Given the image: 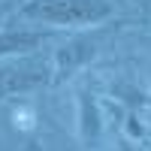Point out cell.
Returning <instances> with one entry per match:
<instances>
[{
    "instance_id": "6da1fadb",
    "label": "cell",
    "mask_w": 151,
    "mask_h": 151,
    "mask_svg": "<svg viewBox=\"0 0 151 151\" xmlns=\"http://www.w3.org/2000/svg\"><path fill=\"white\" fill-rule=\"evenodd\" d=\"M18 15L64 30L97 27L115 15V3L112 0H24Z\"/></svg>"
},
{
    "instance_id": "7a4b0ae2",
    "label": "cell",
    "mask_w": 151,
    "mask_h": 151,
    "mask_svg": "<svg viewBox=\"0 0 151 151\" xmlns=\"http://www.w3.org/2000/svg\"><path fill=\"white\" fill-rule=\"evenodd\" d=\"M52 79H55V70H52L48 60L24 55V58L15 60V64H6L0 70V100L3 97H21L27 91L45 88Z\"/></svg>"
},
{
    "instance_id": "3957f363",
    "label": "cell",
    "mask_w": 151,
    "mask_h": 151,
    "mask_svg": "<svg viewBox=\"0 0 151 151\" xmlns=\"http://www.w3.org/2000/svg\"><path fill=\"white\" fill-rule=\"evenodd\" d=\"M106 133V118H103V106L94 94L91 85H79L76 88V136L79 142L91 151L103 142Z\"/></svg>"
},
{
    "instance_id": "277c9868",
    "label": "cell",
    "mask_w": 151,
    "mask_h": 151,
    "mask_svg": "<svg viewBox=\"0 0 151 151\" xmlns=\"http://www.w3.org/2000/svg\"><path fill=\"white\" fill-rule=\"evenodd\" d=\"M94 60H97V42L91 36H73V40H67L52 58V70H55L52 85H60V82L73 79L79 70H85Z\"/></svg>"
},
{
    "instance_id": "5b68a950",
    "label": "cell",
    "mask_w": 151,
    "mask_h": 151,
    "mask_svg": "<svg viewBox=\"0 0 151 151\" xmlns=\"http://www.w3.org/2000/svg\"><path fill=\"white\" fill-rule=\"evenodd\" d=\"M58 30H0V58H24L55 40Z\"/></svg>"
},
{
    "instance_id": "8992f818",
    "label": "cell",
    "mask_w": 151,
    "mask_h": 151,
    "mask_svg": "<svg viewBox=\"0 0 151 151\" xmlns=\"http://www.w3.org/2000/svg\"><path fill=\"white\" fill-rule=\"evenodd\" d=\"M109 94L115 97V103L121 106H127V112H142V109H151V94L139 91L136 85L130 82H115L109 88Z\"/></svg>"
},
{
    "instance_id": "52a82bcc",
    "label": "cell",
    "mask_w": 151,
    "mask_h": 151,
    "mask_svg": "<svg viewBox=\"0 0 151 151\" xmlns=\"http://www.w3.org/2000/svg\"><path fill=\"white\" fill-rule=\"evenodd\" d=\"M121 136H127L130 142H151V130H148V124L145 118L139 115V112H127L124 115V127H121Z\"/></svg>"
},
{
    "instance_id": "ba28073f",
    "label": "cell",
    "mask_w": 151,
    "mask_h": 151,
    "mask_svg": "<svg viewBox=\"0 0 151 151\" xmlns=\"http://www.w3.org/2000/svg\"><path fill=\"white\" fill-rule=\"evenodd\" d=\"M12 124H15L18 130H33L36 124V109L30 103H24V100H18L15 106H12Z\"/></svg>"
},
{
    "instance_id": "9c48e42d",
    "label": "cell",
    "mask_w": 151,
    "mask_h": 151,
    "mask_svg": "<svg viewBox=\"0 0 151 151\" xmlns=\"http://www.w3.org/2000/svg\"><path fill=\"white\" fill-rule=\"evenodd\" d=\"M118 151H139V145L130 142L127 136H118Z\"/></svg>"
},
{
    "instance_id": "30bf717a",
    "label": "cell",
    "mask_w": 151,
    "mask_h": 151,
    "mask_svg": "<svg viewBox=\"0 0 151 151\" xmlns=\"http://www.w3.org/2000/svg\"><path fill=\"white\" fill-rule=\"evenodd\" d=\"M145 79H148V91H151V60L145 64Z\"/></svg>"
},
{
    "instance_id": "8fae6325",
    "label": "cell",
    "mask_w": 151,
    "mask_h": 151,
    "mask_svg": "<svg viewBox=\"0 0 151 151\" xmlns=\"http://www.w3.org/2000/svg\"><path fill=\"white\" fill-rule=\"evenodd\" d=\"M24 151H40V145H36V142H27V148H24Z\"/></svg>"
},
{
    "instance_id": "7c38bea8",
    "label": "cell",
    "mask_w": 151,
    "mask_h": 151,
    "mask_svg": "<svg viewBox=\"0 0 151 151\" xmlns=\"http://www.w3.org/2000/svg\"><path fill=\"white\" fill-rule=\"evenodd\" d=\"M0 27H3V12H0Z\"/></svg>"
}]
</instances>
